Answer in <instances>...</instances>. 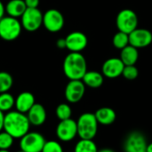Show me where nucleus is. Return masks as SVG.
<instances>
[{
	"label": "nucleus",
	"instance_id": "f257e3e1",
	"mask_svg": "<svg viewBox=\"0 0 152 152\" xmlns=\"http://www.w3.org/2000/svg\"><path fill=\"white\" fill-rule=\"evenodd\" d=\"M30 123L26 114L15 111H9L4 115V131L12 135L14 139H20L29 132Z\"/></svg>",
	"mask_w": 152,
	"mask_h": 152
},
{
	"label": "nucleus",
	"instance_id": "f03ea898",
	"mask_svg": "<svg viewBox=\"0 0 152 152\" xmlns=\"http://www.w3.org/2000/svg\"><path fill=\"white\" fill-rule=\"evenodd\" d=\"M62 68L69 80H82L87 72V63L81 52H69L63 60Z\"/></svg>",
	"mask_w": 152,
	"mask_h": 152
},
{
	"label": "nucleus",
	"instance_id": "7ed1b4c3",
	"mask_svg": "<svg viewBox=\"0 0 152 152\" xmlns=\"http://www.w3.org/2000/svg\"><path fill=\"white\" fill-rule=\"evenodd\" d=\"M98 125L99 123L94 114L89 112L84 113L77 121V135L80 139L94 140L98 132Z\"/></svg>",
	"mask_w": 152,
	"mask_h": 152
},
{
	"label": "nucleus",
	"instance_id": "20e7f679",
	"mask_svg": "<svg viewBox=\"0 0 152 152\" xmlns=\"http://www.w3.org/2000/svg\"><path fill=\"white\" fill-rule=\"evenodd\" d=\"M22 26L18 18L4 16L0 19V38L5 41H12L18 39L21 33Z\"/></svg>",
	"mask_w": 152,
	"mask_h": 152
},
{
	"label": "nucleus",
	"instance_id": "39448f33",
	"mask_svg": "<svg viewBox=\"0 0 152 152\" xmlns=\"http://www.w3.org/2000/svg\"><path fill=\"white\" fill-rule=\"evenodd\" d=\"M139 19L137 14L132 9H123L121 10L116 19V24L118 30L126 32L127 34L131 33L136 28H138Z\"/></svg>",
	"mask_w": 152,
	"mask_h": 152
},
{
	"label": "nucleus",
	"instance_id": "423d86ee",
	"mask_svg": "<svg viewBox=\"0 0 152 152\" xmlns=\"http://www.w3.org/2000/svg\"><path fill=\"white\" fill-rule=\"evenodd\" d=\"M22 29L28 32L37 31L43 25V13L37 8H27L20 17Z\"/></svg>",
	"mask_w": 152,
	"mask_h": 152
},
{
	"label": "nucleus",
	"instance_id": "0eeeda50",
	"mask_svg": "<svg viewBox=\"0 0 152 152\" xmlns=\"http://www.w3.org/2000/svg\"><path fill=\"white\" fill-rule=\"evenodd\" d=\"M64 24V16L59 10L55 8H51L43 13V25L49 32H59L62 30Z\"/></svg>",
	"mask_w": 152,
	"mask_h": 152
},
{
	"label": "nucleus",
	"instance_id": "6e6552de",
	"mask_svg": "<svg viewBox=\"0 0 152 152\" xmlns=\"http://www.w3.org/2000/svg\"><path fill=\"white\" fill-rule=\"evenodd\" d=\"M45 137L37 132H28L20 138V148L25 152H41L45 143Z\"/></svg>",
	"mask_w": 152,
	"mask_h": 152
},
{
	"label": "nucleus",
	"instance_id": "1a4fd4ad",
	"mask_svg": "<svg viewBox=\"0 0 152 152\" xmlns=\"http://www.w3.org/2000/svg\"><path fill=\"white\" fill-rule=\"evenodd\" d=\"M148 142L145 135L138 131L130 133L124 142L125 152H147Z\"/></svg>",
	"mask_w": 152,
	"mask_h": 152
},
{
	"label": "nucleus",
	"instance_id": "9d476101",
	"mask_svg": "<svg viewBox=\"0 0 152 152\" xmlns=\"http://www.w3.org/2000/svg\"><path fill=\"white\" fill-rule=\"evenodd\" d=\"M77 135V121L69 118L66 120H61L56 127V136L57 138L64 142H71Z\"/></svg>",
	"mask_w": 152,
	"mask_h": 152
},
{
	"label": "nucleus",
	"instance_id": "9b49d317",
	"mask_svg": "<svg viewBox=\"0 0 152 152\" xmlns=\"http://www.w3.org/2000/svg\"><path fill=\"white\" fill-rule=\"evenodd\" d=\"M86 92V85L82 80H69L66 85L64 95L69 103L75 104L79 102Z\"/></svg>",
	"mask_w": 152,
	"mask_h": 152
},
{
	"label": "nucleus",
	"instance_id": "f8f14e48",
	"mask_svg": "<svg viewBox=\"0 0 152 152\" xmlns=\"http://www.w3.org/2000/svg\"><path fill=\"white\" fill-rule=\"evenodd\" d=\"M152 42V32L147 29L136 28L129 33V44L136 48H143Z\"/></svg>",
	"mask_w": 152,
	"mask_h": 152
},
{
	"label": "nucleus",
	"instance_id": "ddd939ff",
	"mask_svg": "<svg viewBox=\"0 0 152 152\" xmlns=\"http://www.w3.org/2000/svg\"><path fill=\"white\" fill-rule=\"evenodd\" d=\"M66 48L70 52H81L83 51L87 44L88 39L85 33L81 31H72L65 38Z\"/></svg>",
	"mask_w": 152,
	"mask_h": 152
},
{
	"label": "nucleus",
	"instance_id": "4468645a",
	"mask_svg": "<svg viewBox=\"0 0 152 152\" xmlns=\"http://www.w3.org/2000/svg\"><path fill=\"white\" fill-rule=\"evenodd\" d=\"M124 67L125 65L120 58L111 57L103 63L102 67V73L107 78L115 79L122 75Z\"/></svg>",
	"mask_w": 152,
	"mask_h": 152
},
{
	"label": "nucleus",
	"instance_id": "2eb2a0df",
	"mask_svg": "<svg viewBox=\"0 0 152 152\" xmlns=\"http://www.w3.org/2000/svg\"><path fill=\"white\" fill-rule=\"evenodd\" d=\"M31 125L40 126L46 121V111L43 105L35 103L26 114Z\"/></svg>",
	"mask_w": 152,
	"mask_h": 152
},
{
	"label": "nucleus",
	"instance_id": "dca6fc26",
	"mask_svg": "<svg viewBox=\"0 0 152 152\" xmlns=\"http://www.w3.org/2000/svg\"><path fill=\"white\" fill-rule=\"evenodd\" d=\"M35 103L36 100L34 95L29 91H23L16 97L14 107L17 111L27 114Z\"/></svg>",
	"mask_w": 152,
	"mask_h": 152
},
{
	"label": "nucleus",
	"instance_id": "f3484780",
	"mask_svg": "<svg viewBox=\"0 0 152 152\" xmlns=\"http://www.w3.org/2000/svg\"><path fill=\"white\" fill-rule=\"evenodd\" d=\"M94 116L99 125H112L117 118V114L114 111V109L108 107H103L97 109L96 112L94 113Z\"/></svg>",
	"mask_w": 152,
	"mask_h": 152
},
{
	"label": "nucleus",
	"instance_id": "a211bd4d",
	"mask_svg": "<svg viewBox=\"0 0 152 152\" xmlns=\"http://www.w3.org/2000/svg\"><path fill=\"white\" fill-rule=\"evenodd\" d=\"M82 81L86 87H89L91 89H98L103 84L104 76L102 73L97 71H87L83 76Z\"/></svg>",
	"mask_w": 152,
	"mask_h": 152
},
{
	"label": "nucleus",
	"instance_id": "6ab92c4d",
	"mask_svg": "<svg viewBox=\"0 0 152 152\" xmlns=\"http://www.w3.org/2000/svg\"><path fill=\"white\" fill-rule=\"evenodd\" d=\"M26 9L24 0H10L5 4V13L14 18H20Z\"/></svg>",
	"mask_w": 152,
	"mask_h": 152
},
{
	"label": "nucleus",
	"instance_id": "aec40b11",
	"mask_svg": "<svg viewBox=\"0 0 152 152\" xmlns=\"http://www.w3.org/2000/svg\"><path fill=\"white\" fill-rule=\"evenodd\" d=\"M121 61L125 65H134L136 64L139 58V51L138 48L134 47L132 45H128L126 47L121 49L120 57Z\"/></svg>",
	"mask_w": 152,
	"mask_h": 152
},
{
	"label": "nucleus",
	"instance_id": "412c9836",
	"mask_svg": "<svg viewBox=\"0 0 152 152\" xmlns=\"http://www.w3.org/2000/svg\"><path fill=\"white\" fill-rule=\"evenodd\" d=\"M98 148L95 142L93 140L80 139L79 142H77L74 152H97Z\"/></svg>",
	"mask_w": 152,
	"mask_h": 152
},
{
	"label": "nucleus",
	"instance_id": "4be33fe9",
	"mask_svg": "<svg viewBox=\"0 0 152 152\" xmlns=\"http://www.w3.org/2000/svg\"><path fill=\"white\" fill-rule=\"evenodd\" d=\"M15 104V99L14 97L7 92L0 93V110L4 112H9L12 110V108L14 107Z\"/></svg>",
	"mask_w": 152,
	"mask_h": 152
},
{
	"label": "nucleus",
	"instance_id": "5701e85b",
	"mask_svg": "<svg viewBox=\"0 0 152 152\" xmlns=\"http://www.w3.org/2000/svg\"><path fill=\"white\" fill-rule=\"evenodd\" d=\"M113 46L118 49H122L129 45V34L118 30L113 37Z\"/></svg>",
	"mask_w": 152,
	"mask_h": 152
},
{
	"label": "nucleus",
	"instance_id": "b1692460",
	"mask_svg": "<svg viewBox=\"0 0 152 152\" xmlns=\"http://www.w3.org/2000/svg\"><path fill=\"white\" fill-rule=\"evenodd\" d=\"M13 84L12 76L7 72H0V93L7 92Z\"/></svg>",
	"mask_w": 152,
	"mask_h": 152
},
{
	"label": "nucleus",
	"instance_id": "393cba45",
	"mask_svg": "<svg viewBox=\"0 0 152 152\" xmlns=\"http://www.w3.org/2000/svg\"><path fill=\"white\" fill-rule=\"evenodd\" d=\"M55 115L57 118L61 121V120H66L69 118H71L72 115V109L70 106L67 103H61L60 105L57 106L55 109Z\"/></svg>",
	"mask_w": 152,
	"mask_h": 152
},
{
	"label": "nucleus",
	"instance_id": "a878e982",
	"mask_svg": "<svg viewBox=\"0 0 152 152\" xmlns=\"http://www.w3.org/2000/svg\"><path fill=\"white\" fill-rule=\"evenodd\" d=\"M14 138L5 131L0 132V150H9L13 144Z\"/></svg>",
	"mask_w": 152,
	"mask_h": 152
},
{
	"label": "nucleus",
	"instance_id": "bb28decb",
	"mask_svg": "<svg viewBox=\"0 0 152 152\" xmlns=\"http://www.w3.org/2000/svg\"><path fill=\"white\" fill-rule=\"evenodd\" d=\"M122 75L128 81H133L135 80L138 75H139V70L138 68L135 66V65H125Z\"/></svg>",
	"mask_w": 152,
	"mask_h": 152
},
{
	"label": "nucleus",
	"instance_id": "cd10ccee",
	"mask_svg": "<svg viewBox=\"0 0 152 152\" xmlns=\"http://www.w3.org/2000/svg\"><path fill=\"white\" fill-rule=\"evenodd\" d=\"M41 152H64L62 146L60 144V142L56 141H47L45 142L43 150Z\"/></svg>",
	"mask_w": 152,
	"mask_h": 152
},
{
	"label": "nucleus",
	"instance_id": "c85d7f7f",
	"mask_svg": "<svg viewBox=\"0 0 152 152\" xmlns=\"http://www.w3.org/2000/svg\"><path fill=\"white\" fill-rule=\"evenodd\" d=\"M27 8H37L39 5V0H24Z\"/></svg>",
	"mask_w": 152,
	"mask_h": 152
},
{
	"label": "nucleus",
	"instance_id": "c756f323",
	"mask_svg": "<svg viewBox=\"0 0 152 152\" xmlns=\"http://www.w3.org/2000/svg\"><path fill=\"white\" fill-rule=\"evenodd\" d=\"M56 47L60 49H63L66 48V40L65 38H61L59 39H57L56 41Z\"/></svg>",
	"mask_w": 152,
	"mask_h": 152
},
{
	"label": "nucleus",
	"instance_id": "7c9ffc66",
	"mask_svg": "<svg viewBox=\"0 0 152 152\" xmlns=\"http://www.w3.org/2000/svg\"><path fill=\"white\" fill-rule=\"evenodd\" d=\"M5 14V5L0 0V19H2Z\"/></svg>",
	"mask_w": 152,
	"mask_h": 152
},
{
	"label": "nucleus",
	"instance_id": "2f4dec72",
	"mask_svg": "<svg viewBox=\"0 0 152 152\" xmlns=\"http://www.w3.org/2000/svg\"><path fill=\"white\" fill-rule=\"evenodd\" d=\"M4 114L0 110V132L4 130Z\"/></svg>",
	"mask_w": 152,
	"mask_h": 152
},
{
	"label": "nucleus",
	"instance_id": "473e14b6",
	"mask_svg": "<svg viewBox=\"0 0 152 152\" xmlns=\"http://www.w3.org/2000/svg\"><path fill=\"white\" fill-rule=\"evenodd\" d=\"M97 152H115L113 150L110 149V148H104V149H102V150H98Z\"/></svg>",
	"mask_w": 152,
	"mask_h": 152
},
{
	"label": "nucleus",
	"instance_id": "72a5a7b5",
	"mask_svg": "<svg viewBox=\"0 0 152 152\" xmlns=\"http://www.w3.org/2000/svg\"><path fill=\"white\" fill-rule=\"evenodd\" d=\"M147 152H152V142L148 144V147H147Z\"/></svg>",
	"mask_w": 152,
	"mask_h": 152
},
{
	"label": "nucleus",
	"instance_id": "f704fd0d",
	"mask_svg": "<svg viewBox=\"0 0 152 152\" xmlns=\"http://www.w3.org/2000/svg\"><path fill=\"white\" fill-rule=\"evenodd\" d=\"M0 152H10L8 150H0Z\"/></svg>",
	"mask_w": 152,
	"mask_h": 152
},
{
	"label": "nucleus",
	"instance_id": "c9c22d12",
	"mask_svg": "<svg viewBox=\"0 0 152 152\" xmlns=\"http://www.w3.org/2000/svg\"><path fill=\"white\" fill-rule=\"evenodd\" d=\"M18 152H25V151H18Z\"/></svg>",
	"mask_w": 152,
	"mask_h": 152
}]
</instances>
